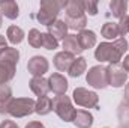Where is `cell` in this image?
<instances>
[{
  "mask_svg": "<svg viewBox=\"0 0 129 128\" xmlns=\"http://www.w3.org/2000/svg\"><path fill=\"white\" fill-rule=\"evenodd\" d=\"M128 51V41L125 38H119L113 42H101L95 50V57L98 62H108L117 65Z\"/></svg>",
  "mask_w": 129,
  "mask_h": 128,
  "instance_id": "6da1fadb",
  "label": "cell"
},
{
  "mask_svg": "<svg viewBox=\"0 0 129 128\" xmlns=\"http://www.w3.org/2000/svg\"><path fill=\"white\" fill-rule=\"evenodd\" d=\"M66 2H59V0H41V6H39V12L36 14V20L50 27L53 23L57 21V15L60 12V9L64 8Z\"/></svg>",
  "mask_w": 129,
  "mask_h": 128,
  "instance_id": "7a4b0ae2",
  "label": "cell"
},
{
  "mask_svg": "<svg viewBox=\"0 0 129 128\" xmlns=\"http://www.w3.org/2000/svg\"><path fill=\"white\" fill-rule=\"evenodd\" d=\"M36 110V101L32 98H12L8 107V115L12 118H26L35 113Z\"/></svg>",
  "mask_w": 129,
  "mask_h": 128,
  "instance_id": "3957f363",
  "label": "cell"
},
{
  "mask_svg": "<svg viewBox=\"0 0 129 128\" xmlns=\"http://www.w3.org/2000/svg\"><path fill=\"white\" fill-rule=\"evenodd\" d=\"M53 110L63 122H72L75 118V113H77V110L72 105L71 98L66 95L56 96L53 99Z\"/></svg>",
  "mask_w": 129,
  "mask_h": 128,
  "instance_id": "277c9868",
  "label": "cell"
},
{
  "mask_svg": "<svg viewBox=\"0 0 129 128\" xmlns=\"http://www.w3.org/2000/svg\"><path fill=\"white\" fill-rule=\"evenodd\" d=\"M86 81L89 86L95 88V89H105L107 86H110L108 83V69L104 65H95L89 69L87 75H86Z\"/></svg>",
  "mask_w": 129,
  "mask_h": 128,
  "instance_id": "5b68a950",
  "label": "cell"
},
{
  "mask_svg": "<svg viewBox=\"0 0 129 128\" xmlns=\"http://www.w3.org/2000/svg\"><path fill=\"white\" fill-rule=\"evenodd\" d=\"M72 99L77 105H81L84 109H96L99 104L98 94L86 89V88H77L72 94Z\"/></svg>",
  "mask_w": 129,
  "mask_h": 128,
  "instance_id": "8992f818",
  "label": "cell"
},
{
  "mask_svg": "<svg viewBox=\"0 0 129 128\" xmlns=\"http://www.w3.org/2000/svg\"><path fill=\"white\" fill-rule=\"evenodd\" d=\"M107 69H108V83H110V86H113V88L125 86V83L128 81V72L123 68H120L117 65H110V66H107Z\"/></svg>",
  "mask_w": 129,
  "mask_h": 128,
  "instance_id": "52a82bcc",
  "label": "cell"
},
{
  "mask_svg": "<svg viewBox=\"0 0 129 128\" xmlns=\"http://www.w3.org/2000/svg\"><path fill=\"white\" fill-rule=\"evenodd\" d=\"M48 68H50V63L44 56H33L27 62V71L33 77H42L45 72H48Z\"/></svg>",
  "mask_w": 129,
  "mask_h": 128,
  "instance_id": "ba28073f",
  "label": "cell"
},
{
  "mask_svg": "<svg viewBox=\"0 0 129 128\" xmlns=\"http://www.w3.org/2000/svg\"><path fill=\"white\" fill-rule=\"evenodd\" d=\"M48 84H50V91H53L57 96L60 95H66V91H68V80L66 77L59 74V72H54L50 75L48 78Z\"/></svg>",
  "mask_w": 129,
  "mask_h": 128,
  "instance_id": "9c48e42d",
  "label": "cell"
},
{
  "mask_svg": "<svg viewBox=\"0 0 129 128\" xmlns=\"http://www.w3.org/2000/svg\"><path fill=\"white\" fill-rule=\"evenodd\" d=\"M74 60H75L74 54H71L68 51H59V53H56V56L53 59V63L60 72H66V71H69Z\"/></svg>",
  "mask_w": 129,
  "mask_h": 128,
  "instance_id": "30bf717a",
  "label": "cell"
},
{
  "mask_svg": "<svg viewBox=\"0 0 129 128\" xmlns=\"http://www.w3.org/2000/svg\"><path fill=\"white\" fill-rule=\"evenodd\" d=\"M77 39H78V44H80L83 51L89 50V48H93L96 45V33L93 30H89V29H84V30L78 32Z\"/></svg>",
  "mask_w": 129,
  "mask_h": 128,
  "instance_id": "8fae6325",
  "label": "cell"
},
{
  "mask_svg": "<svg viewBox=\"0 0 129 128\" xmlns=\"http://www.w3.org/2000/svg\"><path fill=\"white\" fill-rule=\"evenodd\" d=\"M29 86H30V91L38 96H45L50 92L48 80L44 77H32V80L29 81Z\"/></svg>",
  "mask_w": 129,
  "mask_h": 128,
  "instance_id": "7c38bea8",
  "label": "cell"
},
{
  "mask_svg": "<svg viewBox=\"0 0 129 128\" xmlns=\"http://www.w3.org/2000/svg\"><path fill=\"white\" fill-rule=\"evenodd\" d=\"M64 12L68 18H78L86 15L83 8V0H68L64 5Z\"/></svg>",
  "mask_w": 129,
  "mask_h": 128,
  "instance_id": "4fadbf2b",
  "label": "cell"
},
{
  "mask_svg": "<svg viewBox=\"0 0 129 128\" xmlns=\"http://www.w3.org/2000/svg\"><path fill=\"white\" fill-rule=\"evenodd\" d=\"M18 60H20V51L17 48L6 47L5 50L0 51V62L2 63H6V65H9V66L15 68L17 63H18Z\"/></svg>",
  "mask_w": 129,
  "mask_h": 128,
  "instance_id": "5bb4252c",
  "label": "cell"
},
{
  "mask_svg": "<svg viewBox=\"0 0 129 128\" xmlns=\"http://www.w3.org/2000/svg\"><path fill=\"white\" fill-rule=\"evenodd\" d=\"M0 12H2V15H5L9 20H17L20 15V8H18L17 2L6 0V2H0Z\"/></svg>",
  "mask_w": 129,
  "mask_h": 128,
  "instance_id": "9a60e30c",
  "label": "cell"
},
{
  "mask_svg": "<svg viewBox=\"0 0 129 128\" xmlns=\"http://www.w3.org/2000/svg\"><path fill=\"white\" fill-rule=\"evenodd\" d=\"M72 122L77 128H90L93 125V115L87 110H77Z\"/></svg>",
  "mask_w": 129,
  "mask_h": 128,
  "instance_id": "2e32d148",
  "label": "cell"
},
{
  "mask_svg": "<svg viewBox=\"0 0 129 128\" xmlns=\"http://www.w3.org/2000/svg\"><path fill=\"white\" fill-rule=\"evenodd\" d=\"M86 69H87V59L83 57V56H80V57H75V60L72 62L69 71H68V74L71 77L77 78V77H81L86 72Z\"/></svg>",
  "mask_w": 129,
  "mask_h": 128,
  "instance_id": "e0dca14e",
  "label": "cell"
},
{
  "mask_svg": "<svg viewBox=\"0 0 129 128\" xmlns=\"http://www.w3.org/2000/svg\"><path fill=\"white\" fill-rule=\"evenodd\" d=\"M48 33H50L53 38H56L57 41L64 39V38L68 36V26H66L64 20H57L56 23H53V24L48 27Z\"/></svg>",
  "mask_w": 129,
  "mask_h": 128,
  "instance_id": "ac0fdd59",
  "label": "cell"
},
{
  "mask_svg": "<svg viewBox=\"0 0 129 128\" xmlns=\"http://www.w3.org/2000/svg\"><path fill=\"white\" fill-rule=\"evenodd\" d=\"M110 11L114 18H123L128 11V2L126 0H111L110 2Z\"/></svg>",
  "mask_w": 129,
  "mask_h": 128,
  "instance_id": "d6986e66",
  "label": "cell"
},
{
  "mask_svg": "<svg viewBox=\"0 0 129 128\" xmlns=\"http://www.w3.org/2000/svg\"><path fill=\"white\" fill-rule=\"evenodd\" d=\"M51 110H53V99L47 95L45 96H38L35 113H38V115H41V116H45V115H48Z\"/></svg>",
  "mask_w": 129,
  "mask_h": 128,
  "instance_id": "ffe728a7",
  "label": "cell"
},
{
  "mask_svg": "<svg viewBox=\"0 0 129 128\" xmlns=\"http://www.w3.org/2000/svg\"><path fill=\"white\" fill-rule=\"evenodd\" d=\"M11 101H12V89L8 84L0 86V115L8 113V107Z\"/></svg>",
  "mask_w": 129,
  "mask_h": 128,
  "instance_id": "44dd1931",
  "label": "cell"
},
{
  "mask_svg": "<svg viewBox=\"0 0 129 128\" xmlns=\"http://www.w3.org/2000/svg\"><path fill=\"white\" fill-rule=\"evenodd\" d=\"M6 36H8V41L12 44V45H18L24 41V30L18 26H9L8 30H6Z\"/></svg>",
  "mask_w": 129,
  "mask_h": 128,
  "instance_id": "7402d4cb",
  "label": "cell"
},
{
  "mask_svg": "<svg viewBox=\"0 0 129 128\" xmlns=\"http://www.w3.org/2000/svg\"><path fill=\"white\" fill-rule=\"evenodd\" d=\"M63 51H68V53H71V54H74V56H77V54H80L83 50H81V47H80V44H78V39H77V35H68L66 38L63 39Z\"/></svg>",
  "mask_w": 129,
  "mask_h": 128,
  "instance_id": "603a6c76",
  "label": "cell"
},
{
  "mask_svg": "<svg viewBox=\"0 0 129 128\" xmlns=\"http://www.w3.org/2000/svg\"><path fill=\"white\" fill-rule=\"evenodd\" d=\"M101 35L105 38V39H108V41H116V39H119V36H120V33H119V26H117V23H105L104 26H102V29H101Z\"/></svg>",
  "mask_w": 129,
  "mask_h": 128,
  "instance_id": "cb8c5ba5",
  "label": "cell"
},
{
  "mask_svg": "<svg viewBox=\"0 0 129 128\" xmlns=\"http://www.w3.org/2000/svg\"><path fill=\"white\" fill-rule=\"evenodd\" d=\"M64 23H66L68 29L81 32V30H84V29H86V24H87V17H86V15L78 17V18H68V17H66V18H64Z\"/></svg>",
  "mask_w": 129,
  "mask_h": 128,
  "instance_id": "d4e9b609",
  "label": "cell"
},
{
  "mask_svg": "<svg viewBox=\"0 0 129 128\" xmlns=\"http://www.w3.org/2000/svg\"><path fill=\"white\" fill-rule=\"evenodd\" d=\"M14 75H15V68L14 66H9V65L0 62V86L11 81L14 78Z\"/></svg>",
  "mask_w": 129,
  "mask_h": 128,
  "instance_id": "484cf974",
  "label": "cell"
},
{
  "mask_svg": "<svg viewBox=\"0 0 129 128\" xmlns=\"http://www.w3.org/2000/svg\"><path fill=\"white\" fill-rule=\"evenodd\" d=\"M27 39H29V45L33 47V48H41L42 47V33L38 29H32L29 32Z\"/></svg>",
  "mask_w": 129,
  "mask_h": 128,
  "instance_id": "4316f807",
  "label": "cell"
},
{
  "mask_svg": "<svg viewBox=\"0 0 129 128\" xmlns=\"http://www.w3.org/2000/svg\"><path fill=\"white\" fill-rule=\"evenodd\" d=\"M42 47L45 50H56L59 47V41L56 38H53L48 32L42 33Z\"/></svg>",
  "mask_w": 129,
  "mask_h": 128,
  "instance_id": "83f0119b",
  "label": "cell"
},
{
  "mask_svg": "<svg viewBox=\"0 0 129 128\" xmlns=\"http://www.w3.org/2000/svg\"><path fill=\"white\" fill-rule=\"evenodd\" d=\"M83 8H84V12H87L92 17H95L98 14V2L96 0H83Z\"/></svg>",
  "mask_w": 129,
  "mask_h": 128,
  "instance_id": "f1b7e54d",
  "label": "cell"
},
{
  "mask_svg": "<svg viewBox=\"0 0 129 128\" xmlns=\"http://www.w3.org/2000/svg\"><path fill=\"white\" fill-rule=\"evenodd\" d=\"M117 26H119V33H120V36L125 38L129 33V15H125L123 18H120L119 23H117Z\"/></svg>",
  "mask_w": 129,
  "mask_h": 128,
  "instance_id": "f546056e",
  "label": "cell"
},
{
  "mask_svg": "<svg viewBox=\"0 0 129 128\" xmlns=\"http://www.w3.org/2000/svg\"><path fill=\"white\" fill-rule=\"evenodd\" d=\"M0 128H18V125H17V122H14V121L5 119V121L0 124Z\"/></svg>",
  "mask_w": 129,
  "mask_h": 128,
  "instance_id": "4dcf8cb0",
  "label": "cell"
},
{
  "mask_svg": "<svg viewBox=\"0 0 129 128\" xmlns=\"http://www.w3.org/2000/svg\"><path fill=\"white\" fill-rule=\"evenodd\" d=\"M26 128H45L44 127V124L42 122H39V121H32V122H29Z\"/></svg>",
  "mask_w": 129,
  "mask_h": 128,
  "instance_id": "1f68e13d",
  "label": "cell"
},
{
  "mask_svg": "<svg viewBox=\"0 0 129 128\" xmlns=\"http://www.w3.org/2000/svg\"><path fill=\"white\" fill-rule=\"evenodd\" d=\"M6 47H8V41H6V38H5L3 35H0V51L5 50Z\"/></svg>",
  "mask_w": 129,
  "mask_h": 128,
  "instance_id": "d6a6232c",
  "label": "cell"
},
{
  "mask_svg": "<svg viewBox=\"0 0 129 128\" xmlns=\"http://www.w3.org/2000/svg\"><path fill=\"white\" fill-rule=\"evenodd\" d=\"M123 69L129 72V54L128 56H125V59H123Z\"/></svg>",
  "mask_w": 129,
  "mask_h": 128,
  "instance_id": "836d02e7",
  "label": "cell"
},
{
  "mask_svg": "<svg viewBox=\"0 0 129 128\" xmlns=\"http://www.w3.org/2000/svg\"><path fill=\"white\" fill-rule=\"evenodd\" d=\"M123 96H125L126 104H129V83L126 84V88H125V94H123Z\"/></svg>",
  "mask_w": 129,
  "mask_h": 128,
  "instance_id": "e575fe53",
  "label": "cell"
},
{
  "mask_svg": "<svg viewBox=\"0 0 129 128\" xmlns=\"http://www.w3.org/2000/svg\"><path fill=\"white\" fill-rule=\"evenodd\" d=\"M2 23H3V15H2V12H0V27H2Z\"/></svg>",
  "mask_w": 129,
  "mask_h": 128,
  "instance_id": "d590c367",
  "label": "cell"
},
{
  "mask_svg": "<svg viewBox=\"0 0 129 128\" xmlns=\"http://www.w3.org/2000/svg\"><path fill=\"white\" fill-rule=\"evenodd\" d=\"M120 128H129V127H128V125H125V127H123V125H122V127H120Z\"/></svg>",
  "mask_w": 129,
  "mask_h": 128,
  "instance_id": "8d00e7d4",
  "label": "cell"
},
{
  "mask_svg": "<svg viewBox=\"0 0 129 128\" xmlns=\"http://www.w3.org/2000/svg\"><path fill=\"white\" fill-rule=\"evenodd\" d=\"M105 128H108V127H105Z\"/></svg>",
  "mask_w": 129,
  "mask_h": 128,
  "instance_id": "74e56055",
  "label": "cell"
}]
</instances>
